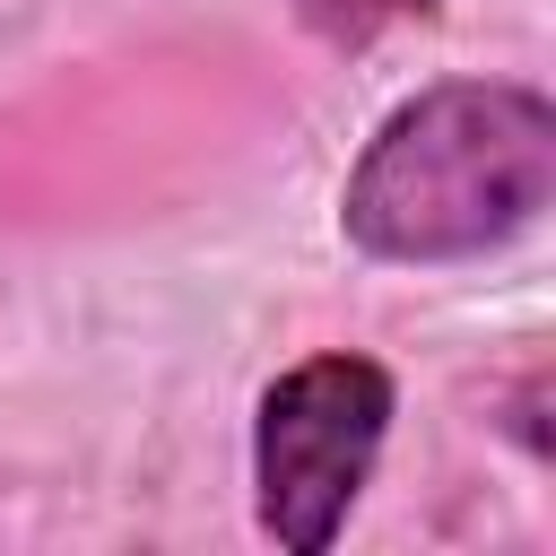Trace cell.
I'll return each instance as SVG.
<instances>
[{
	"label": "cell",
	"instance_id": "6da1fadb",
	"mask_svg": "<svg viewBox=\"0 0 556 556\" xmlns=\"http://www.w3.org/2000/svg\"><path fill=\"white\" fill-rule=\"evenodd\" d=\"M556 191V113L513 78H443L408 96L356 156L339 226L374 261H478Z\"/></svg>",
	"mask_w": 556,
	"mask_h": 556
},
{
	"label": "cell",
	"instance_id": "7a4b0ae2",
	"mask_svg": "<svg viewBox=\"0 0 556 556\" xmlns=\"http://www.w3.org/2000/svg\"><path fill=\"white\" fill-rule=\"evenodd\" d=\"M391 434V374L374 356H304L261 391L252 417V495L261 530L287 556H321Z\"/></svg>",
	"mask_w": 556,
	"mask_h": 556
},
{
	"label": "cell",
	"instance_id": "3957f363",
	"mask_svg": "<svg viewBox=\"0 0 556 556\" xmlns=\"http://www.w3.org/2000/svg\"><path fill=\"white\" fill-rule=\"evenodd\" d=\"M321 43H339V52H356V43H374V35H391V26H417V17H434V0H287Z\"/></svg>",
	"mask_w": 556,
	"mask_h": 556
}]
</instances>
